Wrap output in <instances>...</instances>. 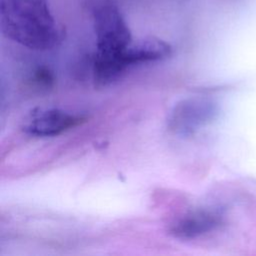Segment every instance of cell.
<instances>
[{"mask_svg":"<svg viewBox=\"0 0 256 256\" xmlns=\"http://www.w3.org/2000/svg\"><path fill=\"white\" fill-rule=\"evenodd\" d=\"M0 29L10 40L37 51L52 49L61 38L47 0H0Z\"/></svg>","mask_w":256,"mask_h":256,"instance_id":"1","label":"cell"},{"mask_svg":"<svg viewBox=\"0 0 256 256\" xmlns=\"http://www.w3.org/2000/svg\"><path fill=\"white\" fill-rule=\"evenodd\" d=\"M97 52L101 56H119L133 42L128 24L111 1L102 0L92 9Z\"/></svg>","mask_w":256,"mask_h":256,"instance_id":"2","label":"cell"},{"mask_svg":"<svg viewBox=\"0 0 256 256\" xmlns=\"http://www.w3.org/2000/svg\"><path fill=\"white\" fill-rule=\"evenodd\" d=\"M216 113L217 107L211 100L200 97L186 98L171 109L167 126L177 135H191L209 123Z\"/></svg>","mask_w":256,"mask_h":256,"instance_id":"3","label":"cell"},{"mask_svg":"<svg viewBox=\"0 0 256 256\" xmlns=\"http://www.w3.org/2000/svg\"><path fill=\"white\" fill-rule=\"evenodd\" d=\"M82 118L57 108L32 111L23 123V130L34 136H56L81 122Z\"/></svg>","mask_w":256,"mask_h":256,"instance_id":"4","label":"cell"},{"mask_svg":"<svg viewBox=\"0 0 256 256\" xmlns=\"http://www.w3.org/2000/svg\"><path fill=\"white\" fill-rule=\"evenodd\" d=\"M220 222L221 214L217 210L196 209L174 220L169 227V233L182 240L194 239L214 230Z\"/></svg>","mask_w":256,"mask_h":256,"instance_id":"5","label":"cell"},{"mask_svg":"<svg viewBox=\"0 0 256 256\" xmlns=\"http://www.w3.org/2000/svg\"><path fill=\"white\" fill-rule=\"evenodd\" d=\"M172 46L157 37H146L132 42L123 52L122 60L129 67L135 64L161 61L171 56Z\"/></svg>","mask_w":256,"mask_h":256,"instance_id":"6","label":"cell"},{"mask_svg":"<svg viewBox=\"0 0 256 256\" xmlns=\"http://www.w3.org/2000/svg\"><path fill=\"white\" fill-rule=\"evenodd\" d=\"M35 80L43 86H49L53 80L52 74L46 68H39L35 74Z\"/></svg>","mask_w":256,"mask_h":256,"instance_id":"7","label":"cell"}]
</instances>
